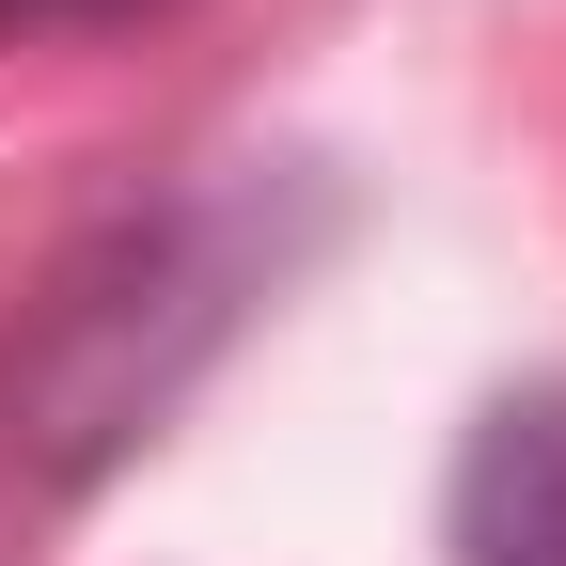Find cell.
Listing matches in <instances>:
<instances>
[{
	"label": "cell",
	"instance_id": "6da1fadb",
	"mask_svg": "<svg viewBox=\"0 0 566 566\" xmlns=\"http://www.w3.org/2000/svg\"><path fill=\"white\" fill-rule=\"evenodd\" d=\"M315 237H331L315 158H237L80 221L0 315V520H63L80 488H111L205 394V363L283 300V268Z\"/></svg>",
	"mask_w": 566,
	"mask_h": 566
},
{
	"label": "cell",
	"instance_id": "7a4b0ae2",
	"mask_svg": "<svg viewBox=\"0 0 566 566\" xmlns=\"http://www.w3.org/2000/svg\"><path fill=\"white\" fill-rule=\"evenodd\" d=\"M441 535H457V566H566V378L472 409Z\"/></svg>",
	"mask_w": 566,
	"mask_h": 566
},
{
	"label": "cell",
	"instance_id": "3957f363",
	"mask_svg": "<svg viewBox=\"0 0 566 566\" xmlns=\"http://www.w3.org/2000/svg\"><path fill=\"white\" fill-rule=\"evenodd\" d=\"M189 0H0V48H80V32H158Z\"/></svg>",
	"mask_w": 566,
	"mask_h": 566
}]
</instances>
